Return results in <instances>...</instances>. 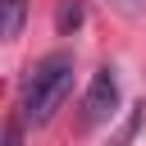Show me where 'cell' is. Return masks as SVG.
Masks as SVG:
<instances>
[{"mask_svg": "<svg viewBox=\"0 0 146 146\" xmlns=\"http://www.w3.org/2000/svg\"><path fill=\"white\" fill-rule=\"evenodd\" d=\"M68 91H73V55L55 50V55L36 59V68L27 73V82H23V96H18L23 123H32V128H46V123L59 114V105L68 100Z\"/></svg>", "mask_w": 146, "mask_h": 146, "instance_id": "6da1fadb", "label": "cell"}, {"mask_svg": "<svg viewBox=\"0 0 146 146\" xmlns=\"http://www.w3.org/2000/svg\"><path fill=\"white\" fill-rule=\"evenodd\" d=\"M5 146H18V123H9V132H5Z\"/></svg>", "mask_w": 146, "mask_h": 146, "instance_id": "8992f818", "label": "cell"}, {"mask_svg": "<svg viewBox=\"0 0 146 146\" xmlns=\"http://www.w3.org/2000/svg\"><path fill=\"white\" fill-rule=\"evenodd\" d=\"M141 119H146V100H137V105H128V119H123V128L114 132V141H110V146H132V137H137V128H141Z\"/></svg>", "mask_w": 146, "mask_h": 146, "instance_id": "277c9868", "label": "cell"}, {"mask_svg": "<svg viewBox=\"0 0 146 146\" xmlns=\"http://www.w3.org/2000/svg\"><path fill=\"white\" fill-rule=\"evenodd\" d=\"M23 18H27V0H0V36L14 41L23 32Z\"/></svg>", "mask_w": 146, "mask_h": 146, "instance_id": "3957f363", "label": "cell"}, {"mask_svg": "<svg viewBox=\"0 0 146 146\" xmlns=\"http://www.w3.org/2000/svg\"><path fill=\"white\" fill-rule=\"evenodd\" d=\"M82 14H87V9H82V0H59V9H55V27L68 36V32L82 23Z\"/></svg>", "mask_w": 146, "mask_h": 146, "instance_id": "5b68a950", "label": "cell"}, {"mask_svg": "<svg viewBox=\"0 0 146 146\" xmlns=\"http://www.w3.org/2000/svg\"><path fill=\"white\" fill-rule=\"evenodd\" d=\"M114 5H119V9H137L141 0H114Z\"/></svg>", "mask_w": 146, "mask_h": 146, "instance_id": "52a82bcc", "label": "cell"}, {"mask_svg": "<svg viewBox=\"0 0 146 146\" xmlns=\"http://www.w3.org/2000/svg\"><path fill=\"white\" fill-rule=\"evenodd\" d=\"M114 110H119V73L105 64V68H96V73H91V82H87L78 128H82V132H91V128L110 123V119H114Z\"/></svg>", "mask_w": 146, "mask_h": 146, "instance_id": "7a4b0ae2", "label": "cell"}]
</instances>
